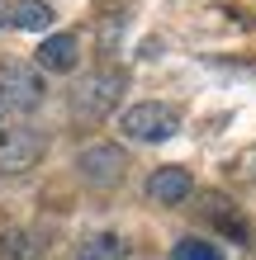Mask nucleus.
<instances>
[{"label": "nucleus", "mask_w": 256, "mask_h": 260, "mask_svg": "<svg viewBox=\"0 0 256 260\" xmlns=\"http://www.w3.org/2000/svg\"><path fill=\"white\" fill-rule=\"evenodd\" d=\"M171 260H223L214 241H200V237H180L171 246Z\"/></svg>", "instance_id": "12"}, {"label": "nucleus", "mask_w": 256, "mask_h": 260, "mask_svg": "<svg viewBox=\"0 0 256 260\" xmlns=\"http://www.w3.org/2000/svg\"><path fill=\"white\" fill-rule=\"evenodd\" d=\"M10 10H14V0H0V28H10Z\"/></svg>", "instance_id": "13"}, {"label": "nucleus", "mask_w": 256, "mask_h": 260, "mask_svg": "<svg viewBox=\"0 0 256 260\" xmlns=\"http://www.w3.org/2000/svg\"><path fill=\"white\" fill-rule=\"evenodd\" d=\"M43 241L38 232H29V227H10V232H0V260H38Z\"/></svg>", "instance_id": "11"}, {"label": "nucleus", "mask_w": 256, "mask_h": 260, "mask_svg": "<svg viewBox=\"0 0 256 260\" xmlns=\"http://www.w3.org/2000/svg\"><path fill=\"white\" fill-rule=\"evenodd\" d=\"M52 5L48 0H14L10 10V28H19V34H43V28H52Z\"/></svg>", "instance_id": "9"}, {"label": "nucleus", "mask_w": 256, "mask_h": 260, "mask_svg": "<svg viewBox=\"0 0 256 260\" xmlns=\"http://www.w3.org/2000/svg\"><path fill=\"white\" fill-rule=\"evenodd\" d=\"M76 62H81V43H76V34H71V28H67V34H48V38L34 48V67H38V71L67 76Z\"/></svg>", "instance_id": "7"}, {"label": "nucleus", "mask_w": 256, "mask_h": 260, "mask_svg": "<svg viewBox=\"0 0 256 260\" xmlns=\"http://www.w3.org/2000/svg\"><path fill=\"white\" fill-rule=\"evenodd\" d=\"M204 218L218 227V232H228L233 241H247V222H242V213H237L233 199H223V194H204Z\"/></svg>", "instance_id": "8"}, {"label": "nucleus", "mask_w": 256, "mask_h": 260, "mask_svg": "<svg viewBox=\"0 0 256 260\" xmlns=\"http://www.w3.org/2000/svg\"><path fill=\"white\" fill-rule=\"evenodd\" d=\"M48 151V133L43 128H5L0 133V175H24L34 171Z\"/></svg>", "instance_id": "5"}, {"label": "nucleus", "mask_w": 256, "mask_h": 260, "mask_svg": "<svg viewBox=\"0 0 256 260\" xmlns=\"http://www.w3.org/2000/svg\"><path fill=\"white\" fill-rule=\"evenodd\" d=\"M76 260H128V241L119 232H90L76 246Z\"/></svg>", "instance_id": "10"}, {"label": "nucleus", "mask_w": 256, "mask_h": 260, "mask_svg": "<svg viewBox=\"0 0 256 260\" xmlns=\"http://www.w3.org/2000/svg\"><path fill=\"white\" fill-rule=\"evenodd\" d=\"M119 133L128 137V142H171L180 133V109L166 100H143V104H128L124 114H119Z\"/></svg>", "instance_id": "2"}, {"label": "nucleus", "mask_w": 256, "mask_h": 260, "mask_svg": "<svg viewBox=\"0 0 256 260\" xmlns=\"http://www.w3.org/2000/svg\"><path fill=\"white\" fill-rule=\"evenodd\" d=\"M124 90H128V76L119 71V67H95V71H86L81 81L71 85L67 104H71L76 118H90V123H95V118H109L119 109Z\"/></svg>", "instance_id": "1"}, {"label": "nucleus", "mask_w": 256, "mask_h": 260, "mask_svg": "<svg viewBox=\"0 0 256 260\" xmlns=\"http://www.w3.org/2000/svg\"><path fill=\"white\" fill-rule=\"evenodd\" d=\"M76 175L90 189H114V185H124V175H128V151L119 142H86L76 151Z\"/></svg>", "instance_id": "3"}, {"label": "nucleus", "mask_w": 256, "mask_h": 260, "mask_svg": "<svg viewBox=\"0 0 256 260\" xmlns=\"http://www.w3.org/2000/svg\"><path fill=\"white\" fill-rule=\"evenodd\" d=\"M143 194L152 199V204H161V208H176V204H185V199L194 194V175L185 171V166H157V171L147 175Z\"/></svg>", "instance_id": "6"}, {"label": "nucleus", "mask_w": 256, "mask_h": 260, "mask_svg": "<svg viewBox=\"0 0 256 260\" xmlns=\"http://www.w3.org/2000/svg\"><path fill=\"white\" fill-rule=\"evenodd\" d=\"M48 85H43V71H34L29 62H5L0 67V114H34Z\"/></svg>", "instance_id": "4"}]
</instances>
